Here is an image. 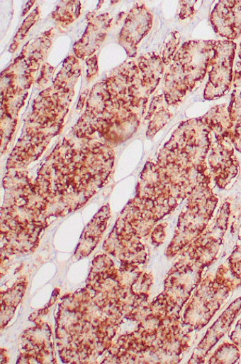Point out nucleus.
Masks as SVG:
<instances>
[{
  "label": "nucleus",
  "instance_id": "obj_1",
  "mask_svg": "<svg viewBox=\"0 0 241 364\" xmlns=\"http://www.w3.org/2000/svg\"><path fill=\"white\" fill-rule=\"evenodd\" d=\"M215 41H190L176 52L165 79L168 105L181 102L203 81L215 54Z\"/></svg>",
  "mask_w": 241,
  "mask_h": 364
},
{
  "label": "nucleus",
  "instance_id": "obj_2",
  "mask_svg": "<svg viewBox=\"0 0 241 364\" xmlns=\"http://www.w3.org/2000/svg\"><path fill=\"white\" fill-rule=\"evenodd\" d=\"M215 54L208 70V80L204 90L206 100H214L226 95L233 80V63L237 49L234 41H215Z\"/></svg>",
  "mask_w": 241,
  "mask_h": 364
},
{
  "label": "nucleus",
  "instance_id": "obj_3",
  "mask_svg": "<svg viewBox=\"0 0 241 364\" xmlns=\"http://www.w3.org/2000/svg\"><path fill=\"white\" fill-rule=\"evenodd\" d=\"M213 133L208 164L212 178L220 188L223 189L237 176L239 162L232 141L226 136Z\"/></svg>",
  "mask_w": 241,
  "mask_h": 364
},
{
  "label": "nucleus",
  "instance_id": "obj_4",
  "mask_svg": "<svg viewBox=\"0 0 241 364\" xmlns=\"http://www.w3.org/2000/svg\"><path fill=\"white\" fill-rule=\"evenodd\" d=\"M211 22L215 33L233 41L241 36V0H222L211 14Z\"/></svg>",
  "mask_w": 241,
  "mask_h": 364
},
{
  "label": "nucleus",
  "instance_id": "obj_5",
  "mask_svg": "<svg viewBox=\"0 0 241 364\" xmlns=\"http://www.w3.org/2000/svg\"><path fill=\"white\" fill-rule=\"evenodd\" d=\"M152 21V15L143 6L135 8L128 15L120 38L128 55H135L137 44L150 31Z\"/></svg>",
  "mask_w": 241,
  "mask_h": 364
},
{
  "label": "nucleus",
  "instance_id": "obj_6",
  "mask_svg": "<svg viewBox=\"0 0 241 364\" xmlns=\"http://www.w3.org/2000/svg\"><path fill=\"white\" fill-rule=\"evenodd\" d=\"M230 117L229 139L235 149L241 153V92L234 90L228 106Z\"/></svg>",
  "mask_w": 241,
  "mask_h": 364
},
{
  "label": "nucleus",
  "instance_id": "obj_7",
  "mask_svg": "<svg viewBox=\"0 0 241 364\" xmlns=\"http://www.w3.org/2000/svg\"><path fill=\"white\" fill-rule=\"evenodd\" d=\"M240 358V353L237 347L234 344L223 343L220 346L211 363H235Z\"/></svg>",
  "mask_w": 241,
  "mask_h": 364
},
{
  "label": "nucleus",
  "instance_id": "obj_8",
  "mask_svg": "<svg viewBox=\"0 0 241 364\" xmlns=\"http://www.w3.org/2000/svg\"><path fill=\"white\" fill-rule=\"evenodd\" d=\"M230 270L232 276L241 282V237L240 245L237 246L229 259Z\"/></svg>",
  "mask_w": 241,
  "mask_h": 364
},
{
  "label": "nucleus",
  "instance_id": "obj_9",
  "mask_svg": "<svg viewBox=\"0 0 241 364\" xmlns=\"http://www.w3.org/2000/svg\"><path fill=\"white\" fill-rule=\"evenodd\" d=\"M170 37L171 38L169 41L165 46V50L164 53V56L162 58L166 65H169V62L171 61L174 54L175 53L176 48H178V46L180 43L181 38L180 34L179 33H176V31H174V33H171Z\"/></svg>",
  "mask_w": 241,
  "mask_h": 364
},
{
  "label": "nucleus",
  "instance_id": "obj_10",
  "mask_svg": "<svg viewBox=\"0 0 241 364\" xmlns=\"http://www.w3.org/2000/svg\"><path fill=\"white\" fill-rule=\"evenodd\" d=\"M181 8L179 14V17L181 20H185L188 18L192 17L195 14L196 9L195 5L196 1H182L181 2Z\"/></svg>",
  "mask_w": 241,
  "mask_h": 364
},
{
  "label": "nucleus",
  "instance_id": "obj_11",
  "mask_svg": "<svg viewBox=\"0 0 241 364\" xmlns=\"http://www.w3.org/2000/svg\"><path fill=\"white\" fill-rule=\"evenodd\" d=\"M238 59L236 62L235 68L233 72V86L234 87H241V43L239 47Z\"/></svg>",
  "mask_w": 241,
  "mask_h": 364
},
{
  "label": "nucleus",
  "instance_id": "obj_12",
  "mask_svg": "<svg viewBox=\"0 0 241 364\" xmlns=\"http://www.w3.org/2000/svg\"><path fill=\"white\" fill-rule=\"evenodd\" d=\"M230 338L235 345L241 346V320L238 322Z\"/></svg>",
  "mask_w": 241,
  "mask_h": 364
},
{
  "label": "nucleus",
  "instance_id": "obj_13",
  "mask_svg": "<svg viewBox=\"0 0 241 364\" xmlns=\"http://www.w3.org/2000/svg\"><path fill=\"white\" fill-rule=\"evenodd\" d=\"M163 151H164V150H163ZM164 152H165V151H164ZM165 153H166V152H165ZM166 154H167V153H166ZM167 155H168V154H167ZM168 156H169V155H168ZM169 157H170V156H169ZM170 158H171V157H170ZM171 159H172V158H171ZM175 163H176V162H175ZM185 169H186V168H185Z\"/></svg>",
  "mask_w": 241,
  "mask_h": 364
}]
</instances>
